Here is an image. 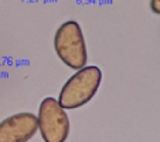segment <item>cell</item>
<instances>
[{
  "mask_svg": "<svg viewBox=\"0 0 160 142\" xmlns=\"http://www.w3.org/2000/svg\"><path fill=\"white\" fill-rule=\"evenodd\" d=\"M102 82V71L97 66H85L65 81L60 91L58 104L64 109H77L97 95Z\"/></svg>",
  "mask_w": 160,
  "mask_h": 142,
  "instance_id": "1",
  "label": "cell"
},
{
  "mask_svg": "<svg viewBox=\"0 0 160 142\" xmlns=\"http://www.w3.org/2000/svg\"><path fill=\"white\" fill-rule=\"evenodd\" d=\"M54 49L58 58L67 67L78 71L87 66V44L78 21L67 20L57 29L54 36Z\"/></svg>",
  "mask_w": 160,
  "mask_h": 142,
  "instance_id": "2",
  "label": "cell"
},
{
  "mask_svg": "<svg viewBox=\"0 0 160 142\" xmlns=\"http://www.w3.org/2000/svg\"><path fill=\"white\" fill-rule=\"evenodd\" d=\"M37 125L44 142H65L70 135V118L54 97H45L41 101Z\"/></svg>",
  "mask_w": 160,
  "mask_h": 142,
  "instance_id": "3",
  "label": "cell"
},
{
  "mask_svg": "<svg viewBox=\"0 0 160 142\" xmlns=\"http://www.w3.org/2000/svg\"><path fill=\"white\" fill-rule=\"evenodd\" d=\"M38 131L33 112H18L0 122V142H28Z\"/></svg>",
  "mask_w": 160,
  "mask_h": 142,
  "instance_id": "4",
  "label": "cell"
},
{
  "mask_svg": "<svg viewBox=\"0 0 160 142\" xmlns=\"http://www.w3.org/2000/svg\"><path fill=\"white\" fill-rule=\"evenodd\" d=\"M150 9L153 13L160 14V0H150Z\"/></svg>",
  "mask_w": 160,
  "mask_h": 142,
  "instance_id": "5",
  "label": "cell"
}]
</instances>
